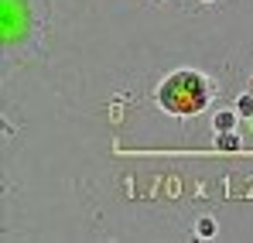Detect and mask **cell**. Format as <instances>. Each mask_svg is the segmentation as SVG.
Wrapping results in <instances>:
<instances>
[{"mask_svg":"<svg viewBox=\"0 0 253 243\" xmlns=\"http://www.w3.org/2000/svg\"><path fill=\"white\" fill-rule=\"evenodd\" d=\"M212 96H215V86L199 69H174L171 76L161 79L158 93H154L158 106L165 113H171V117H195V113H202L212 103Z\"/></svg>","mask_w":253,"mask_h":243,"instance_id":"cell-1","label":"cell"}]
</instances>
